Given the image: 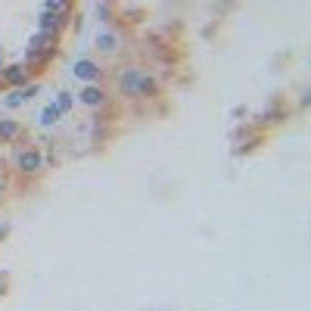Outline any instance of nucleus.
Here are the masks:
<instances>
[{
  "label": "nucleus",
  "mask_w": 311,
  "mask_h": 311,
  "mask_svg": "<svg viewBox=\"0 0 311 311\" xmlns=\"http://www.w3.org/2000/svg\"><path fill=\"white\" fill-rule=\"evenodd\" d=\"M118 90L125 97H153L156 94V78L146 75L137 66H128L121 72V78H118Z\"/></svg>",
  "instance_id": "nucleus-1"
},
{
  "label": "nucleus",
  "mask_w": 311,
  "mask_h": 311,
  "mask_svg": "<svg viewBox=\"0 0 311 311\" xmlns=\"http://www.w3.org/2000/svg\"><path fill=\"white\" fill-rule=\"evenodd\" d=\"M16 168H19L22 174H38V171L44 168L41 150H22L19 156H16Z\"/></svg>",
  "instance_id": "nucleus-2"
},
{
  "label": "nucleus",
  "mask_w": 311,
  "mask_h": 311,
  "mask_svg": "<svg viewBox=\"0 0 311 311\" xmlns=\"http://www.w3.org/2000/svg\"><path fill=\"white\" fill-rule=\"evenodd\" d=\"M38 25H41V31L53 34V38H59V31L66 28V13H50V10H41Z\"/></svg>",
  "instance_id": "nucleus-3"
},
{
  "label": "nucleus",
  "mask_w": 311,
  "mask_h": 311,
  "mask_svg": "<svg viewBox=\"0 0 311 311\" xmlns=\"http://www.w3.org/2000/svg\"><path fill=\"white\" fill-rule=\"evenodd\" d=\"M78 103H81V106H90V109L103 106V103H106V94H103V87H100L97 81L84 84V87H81V94H78Z\"/></svg>",
  "instance_id": "nucleus-4"
},
{
  "label": "nucleus",
  "mask_w": 311,
  "mask_h": 311,
  "mask_svg": "<svg viewBox=\"0 0 311 311\" xmlns=\"http://www.w3.org/2000/svg\"><path fill=\"white\" fill-rule=\"evenodd\" d=\"M72 72H75V78H78V81H84V84H90V81H100V75H103V72H100V66H97L94 59H78Z\"/></svg>",
  "instance_id": "nucleus-5"
},
{
  "label": "nucleus",
  "mask_w": 311,
  "mask_h": 311,
  "mask_svg": "<svg viewBox=\"0 0 311 311\" xmlns=\"http://www.w3.org/2000/svg\"><path fill=\"white\" fill-rule=\"evenodd\" d=\"M0 81H7L13 87H22L28 81V66H4L0 69Z\"/></svg>",
  "instance_id": "nucleus-6"
},
{
  "label": "nucleus",
  "mask_w": 311,
  "mask_h": 311,
  "mask_svg": "<svg viewBox=\"0 0 311 311\" xmlns=\"http://www.w3.org/2000/svg\"><path fill=\"white\" fill-rule=\"evenodd\" d=\"M22 134V125L16 118H0V143H13Z\"/></svg>",
  "instance_id": "nucleus-7"
},
{
  "label": "nucleus",
  "mask_w": 311,
  "mask_h": 311,
  "mask_svg": "<svg viewBox=\"0 0 311 311\" xmlns=\"http://www.w3.org/2000/svg\"><path fill=\"white\" fill-rule=\"evenodd\" d=\"M59 118H63V109H59L56 103H50V106L44 109V112H41V125H44V128H50V125H56Z\"/></svg>",
  "instance_id": "nucleus-8"
},
{
  "label": "nucleus",
  "mask_w": 311,
  "mask_h": 311,
  "mask_svg": "<svg viewBox=\"0 0 311 311\" xmlns=\"http://www.w3.org/2000/svg\"><path fill=\"white\" fill-rule=\"evenodd\" d=\"M97 47H100L103 53H115V50H118L115 34H100V38H97Z\"/></svg>",
  "instance_id": "nucleus-9"
},
{
  "label": "nucleus",
  "mask_w": 311,
  "mask_h": 311,
  "mask_svg": "<svg viewBox=\"0 0 311 311\" xmlns=\"http://www.w3.org/2000/svg\"><path fill=\"white\" fill-rule=\"evenodd\" d=\"M69 4H72V0H44V10H50V13H69Z\"/></svg>",
  "instance_id": "nucleus-10"
},
{
  "label": "nucleus",
  "mask_w": 311,
  "mask_h": 311,
  "mask_svg": "<svg viewBox=\"0 0 311 311\" xmlns=\"http://www.w3.org/2000/svg\"><path fill=\"white\" fill-rule=\"evenodd\" d=\"M19 94H22V100H31V97L41 94V84H28V81H25V84L19 87Z\"/></svg>",
  "instance_id": "nucleus-11"
},
{
  "label": "nucleus",
  "mask_w": 311,
  "mask_h": 311,
  "mask_svg": "<svg viewBox=\"0 0 311 311\" xmlns=\"http://www.w3.org/2000/svg\"><path fill=\"white\" fill-rule=\"evenodd\" d=\"M22 103H25V100H22V94H19V87H16L13 94H7V97H4V106H10V109H16V106H22Z\"/></svg>",
  "instance_id": "nucleus-12"
},
{
  "label": "nucleus",
  "mask_w": 311,
  "mask_h": 311,
  "mask_svg": "<svg viewBox=\"0 0 311 311\" xmlns=\"http://www.w3.org/2000/svg\"><path fill=\"white\" fill-rule=\"evenodd\" d=\"M72 103H75V100H72V94H69V90H63V94L56 97V106L63 109V115L69 112V109H72Z\"/></svg>",
  "instance_id": "nucleus-13"
},
{
  "label": "nucleus",
  "mask_w": 311,
  "mask_h": 311,
  "mask_svg": "<svg viewBox=\"0 0 311 311\" xmlns=\"http://www.w3.org/2000/svg\"><path fill=\"white\" fill-rule=\"evenodd\" d=\"M7 230H10V227H7V224H0V236H7Z\"/></svg>",
  "instance_id": "nucleus-14"
}]
</instances>
